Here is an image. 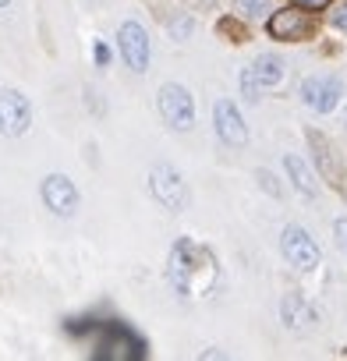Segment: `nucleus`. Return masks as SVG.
Here are the masks:
<instances>
[{"label":"nucleus","mask_w":347,"mask_h":361,"mask_svg":"<svg viewBox=\"0 0 347 361\" xmlns=\"http://www.w3.org/2000/svg\"><path fill=\"white\" fill-rule=\"evenodd\" d=\"M166 280L174 283V290H178L181 298H206L213 294L217 280H220V266L213 259L209 248L181 238L178 245L170 248V259H166Z\"/></svg>","instance_id":"nucleus-1"},{"label":"nucleus","mask_w":347,"mask_h":361,"mask_svg":"<svg viewBox=\"0 0 347 361\" xmlns=\"http://www.w3.org/2000/svg\"><path fill=\"white\" fill-rule=\"evenodd\" d=\"M149 192H152L156 202H159L163 209H170V213H185V209H188V185H185V177L174 170V166H166V163L152 166V173H149Z\"/></svg>","instance_id":"nucleus-2"},{"label":"nucleus","mask_w":347,"mask_h":361,"mask_svg":"<svg viewBox=\"0 0 347 361\" xmlns=\"http://www.w3.org/2000/svg\"><path fill=\"white\" fill-rule=\"evenodd\" d=\"M280 248H284V259H287L298 273H315L319 262H322V252H319L315 238H312L305 227H298V224L284 227V234H280Z\"/></svg>","instance_id":"nucleus-3"},{"label":"nucleus","mask_w":347,"mask_h":361,"mask_svg":"<svg viewBox=\"0 0 347 361\" xmlns=\"http://www.w3.org/2000/svg\"><path fill=\"white\" fill-rule=\"evenodd\" d=\"M159 117L170 124V128H178V131H192L195 128V99L185 85L178 82H166L159 89Z\"/></svg>","instance_id":"nucleus-4"},{"label":"nucleus","mask_w":347,"mask_h":361,"mask_svg":"<svg viewBox=\"0 0 347 361\" xmlns=\"http://www.w3.org/2000/svg\"><path fill=\"white\" fill-rule=\"evenodd\" d=\"M340 96H343V82L333 78V75H308V78L301 82V103H305L308 110H315V114L336 110Z\"/></svg>","instance_id":"nucleus-5"},{"label":"nucleus","mask_w":347,"mask_h":361,"mask_svg":"<svg viewBox=\"0 0 347 361\" xmlns=\"http://www.w3.org/2000/svg\"><path fill=\"white\" fill-rule=\"evenodd\" d=\"M284 78H287L284 61H280V57H273V54H266V57H259V61L241 75V89H245V96H248V99H259V92L276 89Z\"/></svg>","instance_id":"nucleus-6"},{"label":"nucleus","mask_w":347,"mask_h":361,"mask_svg":"<svg viewBox=\"0 0 347 361\" xmlns=\"http://www.w3.org/2000/svg\"><path fill=\"white\" fill-rule=\"evenodd\" d=\"M32 124V106L22 92L15 89H0V135H8V138H18L25 135Z\"/></svg>","instance_id":"nucleus-7"},{"label":"nucleus","mask_w":347,"mask_h":361,"mask_svg":"<svg viewBox=\"0 0 347 361\" xmlns=\"http://www.w3.org/2000/svg\"><path fill=\"white\" fill-rule=\"evenodd\" d=\"M117 47H121L124 64H128L135 75H142V71L149 68V32H145L138 22H124V25L117 29Z\"/></svg>","instance_id":"nucleus-8"},{"label":"nucleus","mask_w":347,"mask_h":361,"mask_svg":"<svg viewBox=\"0 0 347 361\" xmlns=\"http://www.w3.org/2000/svg\"><path fill=\"white\" fill-rule=\"evenodd\" d=\"M92 354L96 357H117V361H131V357L138 361V357H145V343L135 333H128L124 326H110Z\"/></svg>","instance_id":"nucleus-9"},{"label":"nucleus","mask_w":347,"mask_h":361,"mask_svg":"<svg viewBox=\"0 0 347 361\" xmlns=\"http://www.w3.org/2000/svg\"><path fill=\"white\" fill-rule=\"evenodd\" d=\"M213 124H217V135H220V142H224V145H231V149L248 145L245 117H241V110H238L231 99H220V103L213 106Z\"/></svg>","instance_id":"nucleus-10"},{"label":"nucleus","mask_w":347,"mask_h":361,"mask_svg":"<svg viewBox=\"0 0 347 361\" xmlns=\"http://www.w3.org/2000/svg\"><path fill=\"white\" fill-rule=\"evenodd\" d=\"M43 202L54 216H75L78 213V188L64 173H50L43 180Z\"/></svg>","instance_id":"nucleus-11"},{"label":"nucleus","mask_w":347,"mask_h":361,"mask_svg":"<svg viewBox=\"0 0 347 361\" xmlns=\"http://www.w3.org/2000/svg\"><path fill=\"white\" fill-rule=\"evenodd\" d=\"M269 32H273L276 39L301 43V39H308V32H312V18H308L305 11H276V15L269 18Z\"/></svg>","instance_id":"nucleus-12"},{"label":"nucleus","mask_w":347,"mask_h":361,"mask_svg":"<svg viewBox=\"0 0 347 361\" xmlns=\"http://www.w3.org/2000/svg\"><path fill=\"white\" fill-rule=\"evenodd\" d=\"M280 312H284V322L291 326V329H305V322H312L315 315H312V308L305 305V298L301 294H287L284 301H280Z\"/></svg>","instance_id":"nucleus-13"},{"label":"nucleus","mask_w":347,"mask_h":361,"mask_svg":"<svg viewBox=\"0 0 347 361\" xmlns=\"http://www.w3.org/2000/svg\"><path fill=\"white\" fill-rule=\"evenodd\" d=\"M284 166H287L291 185H294L305 199H312V195H315V177H312V170L305 166V159H301V156H287V159H284Z\"/></svg>","instance_id":"nucleus-14"},{"label":"nucleus","mask_w":347,"mask_h":361,"mask_svg":"<svg viewBox=\"0 0 347 361\" xmlns=\"http://www.w3.org/2000/svg\"><path fill=\"white\" fill-rule=\"evenodd\" d=\"M308 142H312V149H315V156H319V163H322V173H326V177H336V166H333V159H329V145H326V138L315 135V131H308Z\"/></svg>","instance_id":"nucleus-15"},{"label":"nucleus","mask_w":347,"mask_h":361,"mask_svg":"<svg viewBox=\"0 0 347 361\" xmlns=\"http://www.w3.org/2000/svg\"><path fill=\"white\" fill-rule=\"evenodd\" d=\"M333 238H336V248H340V252L347 255V216L333 224Z\"/></svg>","instance_id":"nucleus-16"},{"label":"nucleus","mask_w":347,"mask_h":361,"mask_svg":"<svg viewBox=\"0 0 347 361\" xmlns=\"http://www.w3.org/2000/svg\"><path fill=\"white\" fill-rule=\"evenodd\" d=\"M329 22H333L340 32H347V4H336V8H333V15H329Z\"/></svg>","instance_id":"nucleus-17"},{"label":"nucleus","mask_w":347,"mask_h":361,"mask_svg":"<svg viewBox=\"0 0 347 361\" xmlns=\"http://www.w3.org/2000/svg\"><path fill=\"white\" fill-rule=\"evenodd\" d=\"M96 64H99V68L110 64V50H106V43H96Z\"/></svg>","instance_id":"nucleus-18"},{"label":"nucleus","mask_w":347,"mask_h":361,"mask_svg":"<svg viewBox=\"0 0 347 361\" xmlns=\"http://www.w3.org/2000/svg\"><path fill=\"white\" fill-rule=\"evenodd\" d=\"M259 180H262V188H266L269 195H280V192H276V185H273V173H269V170H262V173H259Z\"/></svg>","instance_id":"nucleus-19"},{"label":"nucleus","mask_w":347,"mask_h":361,"mask_svg":"<svg viewBox=\"0 0 347 361\" xmlns=\"http://www.w3.org/2000/svg\"><path fill=\"white\" fill-rule=\"evenodd\" d=\"M298 4H301V8H322L326 0H298Z\"/></svg>","instance_id":"nucleus-20"},{"label":"nucleus","mask_w":347,"mask_h":361,"mask_svg":"<svg viewBox=\"0 0 347 361\" xmlns=\"http://www.w3.org/2000/svg\"><path fill=\"white\" fill-rule=\"evenodd\" d=\"M8 4H11V0H0V8H8Z\"/></svg>","instance_id":"nucleus-21"},{"label":"nucleus","mask_w":347,"mask_h":361,"mask_svg":"<svg viewBox=\"0 0 347 361\" xmlns=\"http://www.w3.org/2000/svg\"><path fill=\"white\" fill-rule=\"evenodd\" d=\"M343 124H347V106H343Z\"/></svg>","instance_id":"nucleus-22"}]
</instances>
